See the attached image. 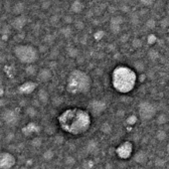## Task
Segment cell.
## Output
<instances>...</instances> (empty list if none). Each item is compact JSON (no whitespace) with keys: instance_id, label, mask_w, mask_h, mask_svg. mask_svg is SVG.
<instances>
[{"instance_id":"cell-33","label":"cell","mask_w":169,"mask_h":169,"mask_svg":"<svg viewBox=\"0 0 169 169\" xmlns=\"http://www.w3.org/2000/svg\"><path fill=\"white\" fill-rule=\"evenodd\" d=\"M76 162V159L73 157V156H67L66 158H64V163L67 165H73L75 164Z\"/></svg>"},{"instance_id":"cell-18","label":"cell","mask_w":169,"mask_h":169,"mask_svg":"<svg viewBox=\"0 0 169 169\" xmlns=\"http://www.w3.org/2000/svg\"><path fill=\"white\" fill-rule=\"evenodd\" d=\"M25 73L27 76H35L36 73H37V67H36L34 64L31 63V64H27L26 67H25Z\"/></svg>"},{"instance_id":"cell-14","label":"cell","mask_w":169,"mask_h":169,"mask_svg":"<svg viewBox=\"0 0 169 169\" xmlns=\"http://www.w3.org/2000/svg\"><path fill=\"white\" fill-rule=\"evenodd\" d=\"M134 160H135V162H137V163H139V164L146 163L147 160H148V155H147V152L143 151V150L138 151L136 154L134 155Z\"/></svg>"},{"instance_id":"cell-36","label":"cell","mask_w":169,"mask_h":169,"mask_svg":"<svg viewBox=\"0 0 169 169\" xmlns=\"http://www.w3.org/2000/svg\"><path fill=\"white\" fill-rule=\"evenodd\" d=\"M156 41H157V37H156L155 34H150L148 36V38H147V42H148L149 44H154Z\"/></svg>"},{"instance_id":"cell-35","label":"cell","mask_w":169,"mask_h":169,"mask_svg":"<svg viewBox=\"0 0 169 169\" xmlns=\"http://www.w3.org/2000/svg\"><path fill=\"white\" fill-rule=\"evenodd\" d=\"M84 168H92L94 166V162L92 160H85L84 162H83V165H82Z\"/></svg>"},{"instance_id":"cell-48","label":"cell","mask_w":169,"mask_h":169,"mask_svg":"<svg viewBox=\"0 0 169 169\" xmlns=\"http://www.w3.org/2000/svg\"><path fill=\"white\" fill-rule=\"evenodd\" d=\"M166 150H167V154L169 156V143L167 144V147H166Z\"/></svg>"},{"instance_id":"cell-23","label":"cell","mask_w":169,"mask_h":169,"mask_svg":"<svg viewBox=\"0 0 169 169\" xmlns=\"http://www.w3.org/2000/svg\"><path fill=\"white\" fill-rule=\"evenodd\" d=\"M97 147H98V143L96 141L91 140V141H89V143L87 144V151L89 153H93L95 150L97 149Z\"/></svg>"},{"instance_id":"cell-47","label":"cell","mask_w":169,"mask_h":169,"mask_svg":"<svg viewBox=\"0 0 169 169\" xmlns=\"http://www.w3.org/2000/svg\"><path fill=\"white\" fill-rule=\"evenodd\" d=\"M166 10H167V14H168V16H169V2H168V4H167V7H166Z\"/></svg>"},{"instance_id":"cell-29","label":"cell","mask_w":169,"mask_h":169,"mask_svg":"<svg viewBox=\"0 0 169 169\" xmlns=\"http://www.w3.org/2000/svg\"><path fill=\"white\" fill-rule=\"evenodd\" d=\"M161 27H163V28H166V27H169V16H166L164 18H162L160 20V22H159Z\"/></svg>"},{"instance_id":"cell-38","label":"cell","mask_w":169,"mask_h":169,"mask_svg":"<svg viewBox=\"0 0 169 169\" xmlns=\"http://www.w3.org/2000/svg\"><path fill=\"white\" fill-rule=\"evenodd\" d=\"M78 54H79V51H78V50H76V47H72V48H70V50H69V54H70V57H78Z\"/></svg>"},{"instance_id":"cell-39","label":"cell","mask_w":169,"mask_h":169,"mask_svg":"<svg viewBox=\"0 0 169 169\" xmlns=\"http://www.w3.org/2000/svg\"><path fill=\"white\" fill-rule=\"evenodd\" d=\"M75 27H76V29L81 30V29H83L85 27V24H84V22H83V21L78 20V21H76V22H75Z\"/></svg>"},{"instance_id":"cell-46","label":"cell","mask_w":169,"mask_h":169,"mask_svg":"<svg viewBox=\"0 0 169 169\" xmlns=\"http://www.w3.org/2000/svg\"><path fill=\"white\" fill-rule=\"evenodd\" d=\"M39 51H41V53H45V51H47V47H44V45H42V47H39Z\"/></svg>"},{"instance_id":"cell-10","label":"cell","mask_w":169,"mask_h":169,"mask_svg":"<svg viewBox=\"0 0 169 169\" xmlns=\"http://www.w3.org/2000/svg\"><path fill=\"white\" fill-rule=\"evenodd\" d=\"M2 120L4 121L5 124L12 126V125L17 124L18 116H17V114L14 111H12V110H5V111H3L2 113Z\"/></svg>"},{"instance_id":"cell-4","label":"cell","mask_w":169,"mask_h":169,"mask_svg":"<svg viewBox=\"0 0 169 169\" xmlns=\"http://www.w3.org/2000/svg\"><path fill=\"white\" fill-rule=\"evenodd\" d=\"M13 54L20 63L24 64L34 63L38 60V50L29 44H19L13 48Z\"/></svg>"},{"instance_id":"cell-6","label":"cell","mask_w":169,"mask_h":169,"mask_svg":"<svg viewBox=\"0 0 169 169\" xmlns=\"http://www.w3.org/2000/svg\"><path fill=\"white\" fill-rule=\"evenodd\" d=\"M16 163V159L11 153L2 152L0 154V168L1 169H10Z\"/></svg>"},{"instance_id":"cell-30","label":"cell","mask_w":169,"mask_h":169,"mask_svg":"<svg viewBox=\"0 0 169 169\" xmlns=\"http://www.w3.org/2000/svg\"><path fill=\"white\" fill-rule=\"evenodd\" d=\"M140 3L144 7H150L154 4V0H140Z\"/></svg>"},{"instance_id":"cell-9","label":"cell","mask_w":169,"mask_h":169,"mask_svg":"<svg viewBox=\"0 0 169 169\" xmlns=\"http://www.w3.org/2000/svg\"><path fill=\"white\" fill-rule=\"evenodd\" d=\"M124 22V18L121 15H116L113 16L110 20V29L114 34H118L121 32L122 29V24Z\"/></svg>"},{"instance_id":"cell-37","label":"cell","mask_w":169,"mask_h":169,"mask_svg":"<svg viewBox=\"0 0 169 169\" xmlns=\"http://www.w3.org/2000/svg\"><path fill=\"white\" fill-rule=\"evenodd\" d=\"M26 113L29 117H34L36 115V110L33 107H29V108H27Z\"/></svg>"},{"instance_id":"cell-1","label":"cell","mask_w":169,"mask_h":169,"mask_svg":"<svg viewBox=\"0 0 169 169\" xmlns=\"http://www.w3.org/2000/svg\"><path fill=\"white\" fill-rule=\"evenodd\" d=\"M60 127L67 133L78 135L90 128L91 117L88 112L80 109H69L58 118Z\"/></svg>"},{"instance_id":"cell-17","label":"cell","mask_w":169,"mask_h":169,"mask_svg":"<svg viewBox=\"0 0 169 169\" xmlns=\"http://www.w3.org/2000/svg\"><path fill=\"white\" fill-rule=\"evenodd\" d=\"M38 100L41 104L47 105L48 103V101H50V95H48V93L45 90L41 89V90H39L38 92Z\"/></svg>"},{"instance_id":"cell-25","label":"cell","mask_w":169,"mask_h":169,"mask_svg":"<svg viewBox=\"0 0 169 169\" xmlns=\"http://www.w3.org/2000/svg\"><path fill=\"white\" fill-rule=\"evenodd\" d=\"M142 45H143V42L140 38H134L133 41H132V47L134 48H136V50L142 47Z\"/></svg>"},{"instance_id":"cell-22","label":"cell","mask_w":169,"mask_h":169,"mask_svg":"<svg viewBox=\"0 0 169 169\" xmlns=\"http://www.w3.org/2000/svg\"><path fill=\"white\" fill-rule=\"evenodd\" d=\"M112 130H113L112 125L110 124V123H108V122L104 123V124L101 126V131H102L103 133H105V134H111Z\"/></svg>"},{"instance_id":"cell-41","label":"cell","mask_w":169,"mask_h":169,"mask_svg":"<svg viewBox=\"0 0 169 169\" xmlns=\"http://www.w3.org/2000/svg\"><path fill=\"white\" fill-rule=\"evenodd\" d=\"M155 164L157 165V166H163L164 165V160L163 159H160V158H157L155 161Z\"/></svg>"},{"instance_id":"cell-13","label":"cell","mask_w":169,"mask_h":169,"mask_svg":"<svg viewBox=\"0 0 169 169\" xmlns=\"http://www.w3.org/2000/svg\"><path fill=\"white\" fill-rule=\"evenodd\" d=\"M36 83L34 82H25L24 84H22L19 87V92L21 94H30L34 91V89L36 88Z\"/></svg>"},{"instance_id":"cell-43","label":"cell","mask_w":169,"mask_h":169,"mask_svg":"<svg viewBox=\"0 0 169 169\" xmlns=\"http://www.w3.org/2000/svg\"><path fill=\"white\" fill-rule=\"evenodd\" d=\"M58 20H60V18H58V16H57V15H54V16L50 18V22L53 23V24L57 23Z\"/></svg>"},{"instance_id":"cell-21","label":"cell","mask_w":169,"mask_h":169,"mask_svg":"<svg viewBox=\"0 0 169 169\" xmlns=\"http://www.w3.org/2000/svg\"><path fill=\"white\" fill-rule=\"evenodd\" d=\"M167 121H168V117L165 115V114H163V113L159 114V115L157 116V118H156V123H157L158 125L166 124Z\"/></svg>"},{"instance_id":"cell-44","label":"cell","mask_w":169,"mask_h":169,"mask_svg":"<svg viewBox=\"0 0 169 169\" xmlns=\"http://www.w3.org/2000/svg\"><path fill=\"white\" fill-rule=\"evenodd\" d=\"M127 41H129V34H127V33H126V34H123L121 36V41L122 42H126Z\"/></svg>"},{"instance_id":"cell-5","label":"cell","mask_w":169,"mask_h":169,"mask_svg":"<svg viewBox=\"0 0 169 169\" xmlns=\"http://www.w3.org/2000/svg\"><path fill=\"white\" fill-rule=\"evenodd\" d=\"M138 113L142 121H149L156 115L157 110L153 104L149 102H142L138 107Z\"/></svg>"},{"instance_id":"cell-31","label":"cell","mask_w":169,"mask_h":169,"mask_svg":"<svg viewBox=\"0 0 169 169\" xmlns=\"http://www.w3.org/2000/svg\"><path fill=\"white\" fill-rule=\"evenodd\" d=\"M104 36H105V32L103 31V30H99V31H97L96 33L94 34V37L96 41H101Z\"/></svg>"},{"instance_id":"cell-16","label":"cell","mask_w":169,"mask_h":169,"mask_svg":"<svg viewBox=\"0 0 169 169\" xmlns=\"http://www.w3.org/2000/svg\"><path fill=\"white\" fill-rule=\"evenodd\" d=\"M24 9H25V4H24L23 2L19 1L13 5V7H12V13L14 15H16V16H18V15H22Z\"/></svg>"},{"instance_id":"cell-24","label":"cell","mask_w":169,"mask_h":169,"mask_svg":"<svg viewBox=\"0 0 169 169\" xmlns=\"http://www.w3.org/2000/svg\"><path fill=\"white\" fill-rule=\"evenodd\" d=\"M42 157H44V159L45 161H50L51 159H53L54 157V153L53 150H47L44 153V155H42Z\"/></svg>"},{"instance_id":"cell-32","label":"cell","mask_w":169,"mask_h":169,"mask_svg":"<svg viewBox=\"0 0 169 169\" xmlns=\"http://www.w3.org/2000/svg\"><path fill=\"white\" fill-rule=\"evenodd\" d=\"M136 122H137V117L135 115H130L127 118V123L129 125H134L136 124Z\"/></svg>"},{"instance_id":"cell-42","label":"cell","mask_w":169,"mask_h":169,"mask_svg":"<svg viewBox=\"0 0 169 169\" xmlns=\"http://www.w3.org/2000/svg\"><path fill=\"white\" fill-rule=\"evenodd\" d=\"M50 6V1H44V2H42V4H41V7L44 9H47Z\"/></svg>"},{"instance_id":"cell-19","label":"cell","mask_w":169,"mask_h":169,"mask_svg":"<svg viewBox=\"0 0 169 169\" xmlns=\"http://www.w3.org/2000/svg\"><path fill=\"white\" fill-rule=\"evenodd\" d=\"M60 33H61V34H63L66 38L70 37V36H72V34H73L72 27H70V25H66V26L63 27V28L60 29Z\"/></svg>"},{"instance_id":"cell-45","label":"cell","mask_w":169,"mask_h":169,"mask_svg":"<svg viewBox=\"0 0 169 169\" xmlns=\"http://www.w3.org/2000/svg\"><path fill=\"white\" fill-rule=\"evenodd\" d=\"M54 141H56V143H58V142H63V137H61V136H57L56 137V140H54Z\"/></svg>"},{"instance_id":"cell-2","label":"cell","mask_w":169,"mask_h":169,"mask_svg":"<svg viewBox=\"0 0 169 169\" xmlns=\"http://www.w3.org/2000/svg\"><path fill=\"white\" fill-rule=\"evenodd\" d=\"M137 79V73L134 70L125 66H120L113 70L112 85L117 92L127 94L134 89Z\"/></svg>"},{"instance_id":"cell-3","label":"cell","mask_w":169,"mask_h":169,"mask_svg":"<svg viewBox=\"0 0 169 169\" xmlns=\"http://www.w3.org/2000/svg\"><path fill=\"white\" fill-rule=\"evenodd\" d=\"M91 78L85 72L75 70L70 73L67 83V91L70 94H86L91 89Z\"/></svg>"},{"instance_id":"cell-15","label":"cell","mask_w":169,"mask_h":169,"mask_svg":"<svg viewBox=\"0 0 169 169\" xmlns=\"http://www.w3.org/2000/svg\"><path fill=\"white\" fill-rule=\"evenodd\" d=\"M84 3H83L81 0H73V3L70 4V10H72L73 13H81V12L84 10Z\"/></svg>"},{"instance_id":"cell-8","label":"cell","mask_w":169,"mask_h":169,"mask_svg":"<svg viewBox=\"0 0 169 169\" xmlns=\"http://www.w3.org/2000/svg\"><path fill=\"white\" fill-rule=\"evenodd\" d=\"M106 104L100 100H92L89 103V108L94 116H100L106 110Z\"/></svg>"},{"instance_id":"cell-12","label":"cell","mask_w":169,"mask_h":169,"mask_svg":"<svg viewBox=\"0 0 169 169\" xmlns=\"http://www.w3.org/2000/svg\"><path fill=\"white\" fill-rule=\"evenodd\" d=\"M51 72L50 69H47V67H44L41 70H38L37 75H36V78L39 82L42 83H47L51 79Z\"/></svg>"},{"instance_id":"cell-34","label":"cell","mask_w":169,"mask_h":169,"mask_svg":"<svg viewBox=\"0 0 169 169\" xmlns=\"http://www.w3.org/2000/svg\"><path fill=\"white\" fill-rule=\"evenodd\" d=\"M31 144L33 147H39L41 145V139L39 137H35L33 138L32 141H31Z\"/></svg>"},{"instance_id":"cell-28","label":"cell","mask_w":169,"mask_h":169,"mask_svg":"<svg viewBox=\"0 0 169 169\" xmlns=\"http://www.w3.org/2000/svg\"><path fill=\"white\" fill-rule=\"evenodd\" d=\"M145 26L147 27V28H149V29H153L156 26V21L153 19V18H150V19H148L146 21Z\"/></svg>"},{"instance_id":"cell-40","label":"cell","mask_w":169,"mask_h":169,"mask_svg":"<svg viewBox=\"0 0 169 169\" xmlns=\"http://www.w3.org/2000/svg\"><path fill=\"white\" fill-rule=\"evenodd\" d=\"M63 21H64V24H67V25H70V23H73V18L70 16V15H67V16L63 17Z\"/></svg>"},{"instance_id":"cell-7","label":"cell","mask_w":169,"mask_h":169,"mask_svg":"<svg viewBox=\"0 0 169 169\" xmlns=\"http://www.w3.org/2000/svg\"><path fill=\"white\" fill-rule=\"evenodd\" d=\"M133 152V145L131 142H124L116 149V153L119 158L127 159L131 156Z\"/></svg>"},{"instance_id":"cell-11","label":"cell","mask_w":169,"mask_h":169,"mask_svg":"<svg viewBox=\"0 0 169 169\" xmlns=\"http://www.w3.org/2000/svg\"><path fill=\"white\" fill-rule=\"evenodd\" d=\"M26 22H27V19L24 15H18V16H15L13 18V20L11 21V25L16 30H21L25 26Z\"/></svg>"},{"instance_id":"cell-27","label":"cell","mask_w":169,"mask_h":169,"mask_svg":"<svg viewBox=\"0 0 169 169\" xmlns=\"http://www.w3.org/2000/svg\"><path fill=\"white\" fill-rule=\"evenodd\" d=\"M148 57H149L150 60H157V58H158L159 54H158V51H157V50H149V53H148Z\"/></svg>"},{"instance_id":"cell-49","label":"cell","mask_w":169,"mask_h":169,"mask_svg":"<svg viewBox=\"0 0 169 169\" xmlns=\"http://www.w3.org/2000/svg\"><path fill=\"white\" fill-rule=\"evenodd\" d=\"M30 1H35V0H30Z\"/></svg>"},{"instance_id":"cell-20","label":"cell","mask_w":169,"mask_h":169,"mask_svg":"<svg viewBox=\"0 0 169 169\" xmlns=\"http://www.w3.org/2000/svg\"><path fill=\"white\" fill-rule=\"evenodd\" d=\"M134 67H135V72L137 73H143L145 70V64L142 60H137L134 63Z\"/></svg>"},{"instance_id":"cell-26","label":"cell","mask_w":169,"mask_h":169,"mask_svg":"<svg viewBox=\"0 0 169 169\" xmlns=\"http://www.w3.org/2000/svg\"><path fill=\"white\" fill-rule=\"evenodd\" d=\"M166 137H167L166 132L163 131V130L158 131L157 134H156V138H157V140H159V141H163V140H165V139H166Z\"/></svg>"}]
</instances>
